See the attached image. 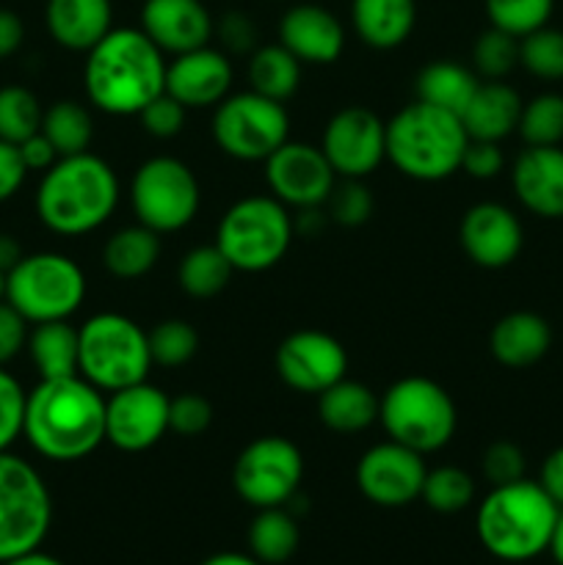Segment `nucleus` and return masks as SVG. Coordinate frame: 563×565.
<instances>
[{"mask_svg":"<svg viewBox=\"0 0 563 565\" xmlns=\"http://www.w3.org/2000/svg\"><path fill=\"white\" fill-rule=\"evenodd\" d=\"M25 401L28 392L22 390L20 381L0 367V452L9 450L22 436V423H25Z\"/></svg>","mask_w":563,"mask_h":565,"instance_id":"obj_44","label":"nucleus"},{"mask_svg":"<svg viewBox=\"0 0 563 565\" xmlns=\"http://www.w3.org/2000/svg\"><path fill=\"white\" fill-rule=\"evenodd\" d=\"M561 508L533 480L495 486L480 502L475 530L489 555L502 563H528L550 550Z\"/></svg>","mask_w":563,"mask_h":565,"instance_id":"obj_4","label":"nucleus"},{"mask_svg":"<svg viewBox=\"0 0 563 565\" xmlns=\"http://www.w3.org/2000/svg\"><path fill=\"white\" fill-rule=\"evenodd\" d=\"M232 86V64L224 53L210 44L174 55L166 64V94L185 108H208L219 105Z\"/></svg>","mask_w":563,"mask_h":565,"instance_id":"obj_20","label":"nucleus"},{"mask_svg":"<svg viewBox=\"0 0 563 565\" xmlns=\"http://www.w3.org/2000/svg\"><path fill=\"white\" fill-rule=\"evenodd\" d=\"M379 419L392 441L412 447L419 456L442 450L458 425L453 397L445 386L425 375L395 381L379 397Z\"/></svg>","mask_w":563,"mask_h":565,"instance_id":"obj_7","label":"nucleus"},{"mask_svg":"<svg viewBox=\"0 0 563 565\" xmlns=\"http://www.w3.org/2000/svg\"><path fill=\"white\" fill-rule=\"evenodd\" d=\"M25 348L42 379L77 375L81 342H77V329H72L66 320H50V323L33 326Z\"/></svg>","mask_w":563,"mask_h":565,"instance_id":"obj_29","label":"nucleus"},{"mask_svg":"<svg viewBox=\"0 0 563 565\" xmlns=\"http://www.w3.org/2000/svg\"><path fill=\"white\" fill-rule=\"evenodd\" d=\"M50 524L53 500L42 475L25 458L0 452V563L36 552Z\"/></svg>","mask_w":563,"mask_h":565,"instance_id":"obj_10","label":"nucleus"},{"mask_svg":"<svg viewBox=\"0 0 563 565\" xmlns=\"http://www.w3.org/2000/svg\"><path fill=\"white\" fill-rule=\"evenodd\" d=\"M141 31L163 53L182 55L204 47L215 25L202 0H144Z\"/></svg>","mask_w":563,"mask_h":565,"instance_id":"obj_21","label":"nucleus"},{"mask_svg":"<svg viewBox=\"0 0 563 565\" xmlns=\"http://www.w3.org/2000/svg\"><path fill=\"white\" fill-rule=\"evenodd\" d=\"M42 105L36 94L25 86L0 88V138L9 143H22L33 132L42 130Z\"/></svg>","mask_w":563,"mask_h":565,"instance_id":"obj_37","label":"nucleus"},{"mask_svg":"<svg viewBox=\"0 0 563 565\" xmlns=\"http://www.w3.org/2000/svg\"><path fill=\"white\" fill-rule=\"evenodd\" d=\"M248 83H252V92L285 103L301 83V61L285 44H263L254 50L248 61Z\"/></svg>","mask_w":563,"mask_h":565,"instance_id":"obj_32","label":"nucleus"},{"mask_svg":"<svg viewBox=\"0 0 563 565\" xmlns=\"http://www.w3.org/2000/svg\"><path fill=\"white\" fill-rule=\"evenodd\" d=\"M0 565H64L61 561H55L53 555H44V552H31V555H22V557H14V561H6Z\"/></svg>","mask_w":563,"mask_h":565,"instance_id":"obj_57","label":"nucleus"},{"mask_svg":"<svg viewBox=\"0 0 563 565\" xmlns=\"http://www.w3.org/2000/svg\"><path fill=\"white\" fill-rule=\"evenodd\" d=\"M185 105L177 103L171 94H158L149 105L138 110L141 127L155 138H174L185 127Z\"/></svg>","mask_w":563,"mask_h":565,"instance_id":"obj_46","label":"nucleus"},{"mask_svg":"<svg viewBox=\"0 0 563 565\" xmlns=\"http://www.w3.org/2000/svg\"><path fill=\"white\" fill-rule=\"evenodd\" d=\"M147 337L149 356H152V364H160V367H182L199 351L196 329L180 318L160 320L152 331H147Z\"/></svg>","mask_w":563,"mask_h":565,"instance_id":"obj_39","label":"nucleus"},{"mask_svg":"<svg viewBox=\"0 0 563 565\" xmlns=\"http://www.w3.org/2000/svg\"><path fill=\"white\" fill-rule=\"evenodd\" d=\"M550 552H552V557H555V563L563 565V511H561V516H557L555 530H552Z\"/></svg>","mask_w":563,"mask_h":565,"instance_id":"obj_58","label":"nucleus"},{"mask_svg":"<svg viewBox=\"0 0 563 565\" xmlns=\"http://www.w3.org/2000/svg\"><path fill=\"white\" fill-rule=\"evenodd\" d=\"M484 475L491 489L517 483L524 478V452L511 441H495L484 452Z\"/></svg>","mask_w":563,"mask_h":565,"instance_id":"obj_47","label":"nucleus"},{"mask_svg":"<svg viewBox=\"0 0 563 565\" xmlns=\"http://www.w3.org/2000/svg\"><path fill=\"white\" fill-rule=\"evenodd\" d=\"M539 483L552 497V502L563 511V447H557V450H552L546 456Z\"/></svg>","mask_w":563,"mask_h":565,"instance_id":"obj_54","label":"nucleus"},{"mask_svg":"<svg viewBox=\"0 0 563 565\" xmlns=\"http://www.w3.org/2000/svg\"><path fill=\"white\" fill-rule=\"evenodd\" d=\"M425 505L436 513H458L475 500V480L458 467H436L425 472Z\"/></svg>","mask_w":563,"mask_h":565,"instance_id":"obj_38","label":"nucleus"},{"mask_svg":"<svg viewBox=\"0 0 563 565\" xmlns=\"http://www.w3.org/2000/svg\"><path fill=\"white\" fill-rule=\"evenodd\" d=\"M517 565H522V563H517Z\"/></svg>","mask_w":563,"mask_h":565,"instance_id":"obj_60","label":"nucleus"},{"mask_svg":"<svg viewBox=\"0 0 563 565\" xmlns=\"http://www.w3.org/2000/svg\"><path fill=\"white\" fill-rule=\"evenodd\" d=\"M22 436L47 461H83L105 441V395L83 375L42 379L28 392Z\"/></svg>","mask_w":563,"mask_h":565,"instance_id":"obj_1","label":"nucleus"},{"mask_svg":"<svg viewBox=\"0 0 563 565\" xmlns=\"http://www.w3.org/2000/svg\"><path fill=\"white\" fill-rule=\"evenodd\" d=\"M42 132L55 147L59 158H66V154L88 152L94 125L92 116H88V110L81 103H75V99H59V103H53L44 110Z\"/></svg>","mask_w":563,"mask_h":565,"instance_id":"obj_34","label":"nucleus"},{"mask_svg":"<svg viewBox=\"0 0 563 565\" xmlns=\"http://www.w3.org/2000/svg\"><path fill=\"white\" fill-rule=\"evenodd\" d=\"M199 182L196 174L182 160L158 154L138 166L130 182V204L138 224L166 235L180 232L199 213Z\"/></svg>","mask_w":563,"mask_h":565,"instance_id":"obj_11","label":"nucleus"},{"mask_svg":"<svg viewBox=\"0 0 563 565\" xmlns=\"http://www.w3.org/2000/svg\"><path fill=\"white\" fill-rule=\"evenodd\" d=\"M519 64L541 81H563V31L544 25L519 39Z\"/></svg>","mask_w":563,"mask_h":565,"instance_id":"obj_41","label":"nucleus"},{"mask_svg":"<svg viewBox=\"0 0 563 565\" xmlns=\"http://www.w3.org/2000/svg\"><path fill=\"white\" fill-rule=\"evenodd\" d=\"M464 254L480 268H506L522 252V224L508 207L497 202H480L464 213L458 226Z\"/></svg>","mask_w":563,"mask_h":565,"instance_id":"obj_19","label":"nucleus"},{"mask_svg":"<svg viewBox=\"0 0 563 565\" xmlns=\"http://www.w3.org/2000/svg\"><path fill=\"white\" fill-rule=\"evenodd\" d=\"M519 136L528 147H561L563 141V97L561 94H539L522 105Z\"/></svg>","mask_w":563,"mask_h":565,"instance_id":"obj_36","label":"nucleus"},{"mask_svg":"<svg viewBox=\"0 0 563 565\" xmlns=\"http://www.w3.org/2000/svg\"><path fill=\"white\" fill-rule=\"evenodd\" d=\"M304 478V458L285 436H259L246 445L232 469V486L243 502L263 508H282L296 497Z\"/></svg>","mask_w":563,"mask_h":565,"instance_id":"obj_13","label":"nucleus"},{"mask_svg":"<svg viewBox=\"0 0 563 565\" xmlns=\"http://www.w3.org/2000/svg\"><path fill=\"white\" fill-rule=\"evenodd\" d=\"M298 524L293 513L282 508H263L248 527V550L263 565H279L290 561L298 550Z\"/></svg>","mask_w":563,"mask_h":565,"instance_id":"obj_33","label":"nucleus"},{"mask_svg":"<svg viewBox=\"0 0 563 565\" xmlns=\"http://www.w3.org/2000/svg\"><path fill=\"white\" fill-rule=\"evenodd\" d=\"M77 375L99 392H116L147 381L152 367L149 337L136 320L119 312H99L77 329Z\"/></svg>","mask_w":563,"mask_h":565,"instance_id":"obj_6","label":"nucleus"},{"mask_svg":"<svg viewBox=\"0 0 563 565\" xmlns=\"http://www.w3.org/2000/svg\"><path fill=\"white\" fill-rule=\"evenodd\" d=\"M119 204V180L92 152L66 154L47 171L36 191V213L55 235H86L103 226Z\"/></svg>","mask_w":563,"mask_h":565,"instance_id":"obj_3","label":"nucleus"},{"mask_svg":"<svg viewBox=\"0 0 563 565\" xmlns=\"http://www.w3.org/2000/svg\"><path fill=\"white\" fill-rule=\"evenodd\" d=\"M47 31L61 47L88 53L114 28L110 0H47Z\"/></svg>","mask_w":563,"mask_h":565,"instance_id":"obj_24","label":"nucleus"},{"mask_svg":"<svg viewBox=\"0 0 563 565\" xmlns=\"http://www.w3.org/2000/svg\"><path fill=\"white\" fill-rule=\"evenodd\" d=\"M414 86H417V99L461 116L480 81L472 70L456 64V61H431L428 66L419 70Z\"/></svg>","mask_w":563,"mask_h":565,"instance_id":"obj_31","label":"nucleus"},{"mask_svg":"<svg viewBox=\"0 0 563 565\" xmlns=\"http://www.w3.org/2000/svg\"><path fill=\"white\" fill-rule=\"evenodd\" d=\"M17 147H20L22 163H25L28 171H47L59 160V152H55V147L47 141V136L42 130L33 132L31 138H25Z\"/></svg>","mask_w":563,"mask_h":565,"instance_id":"obj_52","label":"nucleus"},{"mask_svg":"<svg viewBox=\"0 0 563 565\" xmlns=\"http://www.w3.org/2000/svg\"><path fill=\"white\" fill-rule=\"evenodd\" d=\"M290 136L285 105L257 92L224 97L213 116V138L235 160H268Z\"/></svg>","mask_w":563,"mask_h":565,"instance_id":"obj_12","label":"nucleus"},{"mask_svg":"<svg viewBox=\"0 0 563 565\" xmlns=\"http://www.w3.org/2000/svg\"><path fill=\"white\" fill-rule=\"evenodd\" d=\"M86 298V276L75 259L55 252L25 254L6 274V301L28 323L66 320Z\"/></svg>","mask_w":563,"mask_h":565,"instance_id":"obj_9","label":"nucleus"},{"mask_svg":"<svg viewBox=\"0 0 563 565\" xmlns=\"http://www.w3.org/2000/svg\"><path fill=\"white\" fill-rule=\"evenodd\" d=\"M25 345L28 320L9 301H0V367L9 364Z\"/></svg>","mask_w":563,"mask_h":565,"instance_id":"obj_49","label":"nucleus"},{"mask_svg":"<svg viewBox=\"0 0 563 565\" xmlns=\"http://www.w3.org/2000/svg\"><path fill=\"white\" fill-rule=\"evenodd\" d=\"M160 235L144 224L114 232L103 248V265L116 279H141L158 265Z\"/></svg>","mask_w":563,"mask_h":565,"instance_id":"obj_30","label":"nucleus"},{"mask_svg":"<svg viewBox=\"0 0 563 565\" xmlns=\"http://www.w3.org/2000/svg\"><path fill=\"white\" fill-rule=\"evenodd\" d=\"M169 403L158 386L132 384L105 401V441L121 452H144L169 434Z\"/></svg>","mask_w":563,"mask_h":565,"instance_id":"obj_15","label":"nucleus"},{"mask_svg":"<svg viewBox=\"0 0 563 565\" xmlns=\"http://www.w3.org/2000/svg\"><path fill=\"white\" fill-rule=\"evenodd\" d=\"M351 22L368 47L392 50L408 39L417 22L414 0H353Z\"/></svg>","mask_w":563,"mask_h":565,"instance_id":"obj_27","label":"nucleus"},{"mask_svg":"<svg viewBox=\"0 0 563 565\" xmlns=\"http://www.w3.org/2000/svg\"><path fill=\"white\" fill-rule=\"evenodd\" d=\"M346 348L326 331H293L276 348V373L296 392L320 395L331 384L346 379Z\"/></svg>","mask_w":563,"mask_h":565,"instance_id":"obj_18","label":"nucleus"},{"mask_svg":"<svg viewBox=\"0 0 563 565\" xmlns=\"http://www.w3.org/2000/svg\"><path fill=\"white\" fill-rule=\"evenodd\" d=\"M293 241V221L276 196H246L232 204L215 232V246L243 274L282 263Z\"/></svg>","mask_w":563,"mask_h":565,"instance_id":"obj_8","label":"nucleus"},{"mask_svg":"<svg viewBox=\"0 0 563 565\" xmlns=\"http://www.w3.org/2000/svg\"><path fill=\"white\" fill-rule=\"evenodd\" d=\"M318 417L334 434H359L379 419V397L359 381L340 379L318 395Z\"/></svg>","mask_w":563,"mask_h":565,"instance_id":"obj_28","label":"nucleus"},{"mask_svg":"<svg viewBox=\"0 0 563 565\" xmlns=\"http://www.w3.org/2000/svg\"><path fill=\"white\" fill-rule=\"evenodd\" d=\"M326 202L331 221L340 226H362L373 215V193L362 180H342L340 185L334 182V191Z\"/></svg>","mask_w":563,"mask_h":565,"instance_id":"obj_43","label":"nucleus"},{"mask_svg":"<svg viewBox=\"0 0 563 565\" xmlns=\"http://www.w3.org/2000/svg\"><path fill=\"white\" fill-rule=\"evenodd\" d=\"M215 31L232 53H254L257 50V28L243 11H226Z\"/></svg>","mask_w":563,"mask_h":565,"instance_id":"obj_50","label":"nucleus"},{"mask_svg":"<svg viewBox=\"0 0 563 565\" xmlns=\"http://www.w3.org/2000/svg\"><path fill=\"white\" fill-rule=\"evenodd\" d=\"M552 345V329L541 315L511 312L495 323L489 334V351L502 367L524 370L546 356Z\"/></svg>","mask_w":563,"mask_h":565,"instance_id":"obj_25","label":"nucleus"},{"mask_svg":"<svg viewBox=\"0 0 563 565\" xmlns=\"http://www.w3.org/2000/svg\"><path fill=\"white\" fill-rule=\"evenodd\" d=\"M522 105L524 103L511 86L500 81H489L475 88L472 99H469L458 119L467 130V138L500 143L502 138H508L519 127Z\"/></svg>","mask_w":563,"mask_h":565,"instance_id":"obj_26","label":"nucleus"},{"mask_svg":"<svg viewBox=\"0 0 563 565\" xmlns=\"http://www.w3.org/2000/svg\"><path fill=\"white\" fill-rule=\"evenodd\" d=\"M555 0H486L491 28L522 39L550 22Z\"/></svg>","mask_w":563,"mask_h":565,"instance_id":"obj_40","label":"nucleus"},{"mask_svg":"<svg viewBox=\"0 0 563 565\" xmlns=\"http://www.w3.org/2000/svg\"><path fill=\"white\" fill-rule=\"evenodd\" d=\"M279 44L301 64H334L346 47V28L318 3H298L279 22Z\"/></svg>","mask_w":563,"mask_h":565,"instance_id":"obj_22","label":"nucleus"},{"mask_svg":"<svg viewBox=\"0 0 563 565\" xmlns=\"http://www.w3.org/2000/svg\"><path fill=\"white\" fill-rule=\"evenodd\" d=\"M265 180H268L270 193L282 204L315 210L326 204V199L331 196L337 174L329 160H326L323 149L287 138L265 160Z\"/></svg>","mask_w":563,"mask_h":565,"instance_id":"obj_16","label":"nucleus"},{"mask_svg":"<svg viewBox=\"0 0 563 565\" xmlns=\"http://www.w3.org/2000/svg\"><path fill=\"white\" fill-rule=\"evenodd\" d=\"M202 565H263L254 555H241V552H219L208 557Z\"/></svg>","mask_w":563,"mask_h":565,"instance_id":"obj_56","label":"nucleus"},{"mask_svg":"<svg viewBox=\"0 0 563 565\" xmlns=\"http://www.w3.org/2000/svg\"><path fill=\"white\" fill-rule=\"evenodd\" d=\"M0 301H6V274L0 270Z\"/></svg>","mask_w":563,"mask_h":565,"instance_id":"obj_59","label":"nucleus"},{"mask_svg":"<svg viewBox=\"0 0 563 565\" xmlns=\"http://www.w3.org/2000/svg\"><path fill=\"white\" fill-rule=\"evenodd\" d=\"M232 274H235V268H232L230 259L213 243V246L191 248L182 257L177 279H180V287L191 298H213L230 285Z\"/></svg>","mask_w":563,"mask_h":565,"instance_id":"obj_35","label":"nucleus"},{"mask_svg":"<svg viewBox=\"0 0 563 565\" xmlns=\"http://www.w3.org/2000/svg\"><path fill=\"white\" fill-rule=\"evenodd\" d=\"M425 461L417 450L397 441L375 445L359 458L357 486L364 500L381 508H403L423 494Z\"/></svg>","mask_w":563,"mask_h":565,"instance_id":"obj_17","label":"nucleus"},{"mask_svg":"<svg viewBox=\"0 0 563 565\" xmlns=\"http://www.w3.org/2000/svg\"><path fill=\"white\" fill-rule=\"evenodd\" d=\"M22 257H25V254H22L20 243H17L11 235H3V232H0V270H3V274H9V270L14 268Z\"/></svg>","mask_w":563,"mask_h":565,"instance_id":"obj_55","label":"nucleus"},{"mask_svg":"<svg viewBox=\"0 0 563 565\" xmlns=\"http://www.w3.org/2000/svg\"><path fill=\"white\" fill-rule=\"evenodd\" d=\"M210 425H213V406H210L208 397L196 395V392L171 397L169 430H174L177 436H185V439H193V436H202Z\"/></svg>","mask_w":563,"mask_h":565,"instance_id":"obj_45","label":"nucleus"},{"mask_svg":"<svg viewBox=\"0 0 563 565\" xmlns=\"http://www.w3.org/2000/svg\"><path fill=\"white\" fill-rule=\"evenodd\" d=\"M502 166H506V154H502L500 143L469 138L461 154V169L469 177H475V180H491V177L500 174Z\"/></svg>","mask_w":563,"mask_h":565,"instance_id":"obj_48","label":"nucleus"},{"mask_svg":"<svg viewBox=\"0 0 563 565\" xmlns=\"http://www.w3.org/2000/svg\"><path fill=\"white\" fill-rule=\"evenodd\" d=\"M86 55V94L105 114L138 116L166 92L163 50L141 28H110Z\"/></svg>","mask_w":563,"mask_h":565,"instance_id":"obj_2","label":"nucleus"},{"mask_svg":"<svg viewBox=\"0 0 563 565\" xmlns=\"http://www.w3.org/2000/svg\"><path fill=\"white\" fill-rule=\"evenodd\" d=\"M25 39V25H22L20 14L11 9H0V61L14 55L22 47Z\"/></svg>","mask_w":563,"mask_h":565,"instance_id":"obj_53","label":"nucleus"},{"mask_svg":"<svg viewBox=\"0 0 563 565\" xmlns=\"http://www.w3.org/2000/svg\"><path fill=\"white\" fill-rule=\"evenodd\" d=\"M326 160L342 180H364L386 158V125L362 105L337 110L323 130Z\"/></svg>","mask_w":563,"mask_h":565,"instance_id":"obj_14","label":"nucleus"},{"mask_svg":"<svg viewBox=\"0 0 563 565\" xmlns=\"http://www.w3.org/2000/svg\"><path fill=\"white\" fill-rule=\"evenodd\" d=\"M28 169L22 163V154L17 143L0 138V202H9L25 182Z\"/></svg>","mask_w":563,"mask_h":565,"instance_id":"obj_51","label":"nucleus"},{"mask_svg":"<svg viewBox=\"0 0 563 565\" xmlns=\"http://www.w3.org/2000/svg\"><path fill=\"white\" fill-rule=\"evenodd\" d=\"M472 64L489 81H500L519 64V39L500 28H489L472 44Z\"/></svg>","mask_w":563,"mask_h":565,"instance_id":"obj_42","label":"nucleus"},{"mask_svg":"<svg viewBox=\"0 0 563 565\" xmlns=\"http://www.w3.org/2000/svg\"><path fill=\"white\" fill-rule=\"evenodd\" d=\"M511 185L524 210L539 218H563V149H524L513 163Z\"/></svg>","mask_w":563,"mask_h":565,"instance_id":"obj_23","label":"nucleus"},{"mask_svg":"<svg viewBox=\"0 0 563 565\" xmlns=\"http://www.w3.org/2000/svg\"><path fill=\"white\" fill-rule=\"evenodd\" d=\"M458 114L414 99L386 121V158L408 180L439 182L461 169L467 147Z\"/></svg>","mask_w":563,"mask_h":565,"instance_id":"obj_5","label":"nucleus"}]
</instances>
